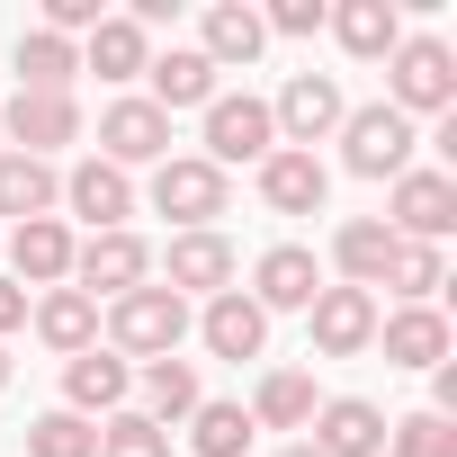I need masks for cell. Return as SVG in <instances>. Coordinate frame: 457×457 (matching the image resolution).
<instances>
[{
    "instance_id": "1",
    "label": "cell",
    "mask_w": 457,
    "mask_h": 457,
    "mask_svg": "<svg viewBox=\"0 0 457 457\" xmlns=\"http://www.w3.org/2000/svg\"><path fill=\"white\" fill-rule=\"evenodd\" d=\"M99 332H108V350L135 368V359H179V341H188V305L162 287V278H144L135 296H117L108 314H99Z\"/></svg>"
},
{
    "instance_id": "2",
    "label": "cell",
    "mask_w": 457,
    "mask_h": 457,
    "mask_svg": "<svg viewBox=\"0 0 457 457\" xmlns=\"http://www.w3.org/2000/svg\"><path fill=\"white\" fill-rule=\"evenodd\" d=\"M386 108L395 117H457V54L439 37H403L386 54Z\"/></svg>"
},
{
    "instance_id": "3",
    "label": "cell",
    "mask_w": 457,
    "mask_h": 457,
    "mask_svg": "<svg viewBox=\"0 0 457 457\" xmlns=\"http://www.w3.org/2000/svg\"><path fill=\"white\" fill-rule=\"evenodd\" d=\"M224 206H234V179H224L206 153H170V162H153V215H170L179 234H215Z\"/></svg>"
},
{
    "instance_id": "4",
    "label": "cell",
    "mask_w": 457,
    "mask_h": 457,
    "mask_svg": "<svg viewBox=\"0 0 457 457\" xmlns=\"http://www.w3.org/2000/svg\"><path fill=\"white\" fill-rule=\"evenodd\" d=\"M197 117H206V162H215V170H234V162H252V170H261V162L278 153L270 99H252V90H215Z\"/></svg>"
},
{
    "instance_id": "5",
    "label": "cell",
    "mask_w": 457,
    "mask_h": 457,
    "mask_svg": "<svg viewBox=\"0 0 457 457\" xmlns=\"http://www.w3.org/2000/svg\"><path fill=\"white\" fill-rule=\"evenodd\" d=\"M341 117H350V99H341V81H332V72H287V90L270 99V126H278V144H287V153L332 144V135H341Z\"/></svg>"
},
{
    "instance_id": "6",
    "label": "cell",
    "mask_w": 457,
    "mask_h": 457,
    "mask_svg": "<svg viewBox=\"0 0 457 457\" xmlns=\"http://www.w3.org/2000/svg\"><path fill=\"white\" fill-rule=\"evenodd\" d=\"M412 117H395L386 99H368V108H350L341 117V162L359 170V179H403L412 170Z\"/></svg>"
},
{
    "instance_id": "7",
    "label": "cell",
    "mask_w": 457,
    "mask_h": 457,
    "mask_svg": "<svg viewBox=\"0 0 457 457\" xmlns=\"http://www.w3.org/2000/svg\"><path fill=\"white\" fill-rule=\"evenodd\" d=\"M144 278H153V243L135 234V224H126V234H90V243H72V287H81L90 305H99V296L117 305V296H135Z\"/></svg>"
},
{
    "instance_id": "8",
    "label": "cell",
    "mask_w": 457,
    "mask_h": 457,
    "mask_svg": "<svg viewBox=\"0 0 457 457\" xmlns=\"http://www.w3.org/2000/svg\"><path fill=\"white\" fill-rule=\"evenodd\" d=\"M99 162H117V170H153V162H170V117H162L144 90L108 99V108H99Z\"/></svg>"
},
{
    "instance_id": "9",
    "label": "cell",
    "mask_w": 457,
    "mask_h": 457,
    "mask_svg": "<svg viewBox=\"0 0 457 457\" xmlns=\"http://www.w3.org/2000/svg\"><path fill=\"white\" fill-rule=\"evenodd\" d=\"M386 234H395V243H448V234H457V179H448V170H421V162H412V170L395 179Z\"/></svg>"
},
{
    "instance_id": "10",
    "label": "cell",
    "mask_w": 457,
    "mask_h": 457,
    "mask_svg": "<svg viewBox=\"0 0 457 457\" xmlns=\"http://www.w3.org/2000/svg\"><path fill=\"white\" fill-rule=\"evenodd\" d=\"M305 341H314V359H359V350H377V296L323 278V296L305 305Z\"/></svg>"
},
{
    "instance_id": "11",
    "label": "cell",
    "mask_w": 457,
    "mask_h": 457,
    "mask_svg": "<svg viewBox=\"0 0 457 457\" xmlns=\"http://www.w3.org/2000/svg\"><path fill=\"white\" fill-rule=\"evenodd\" d=\"M243 278V252L224 243V234H170V252H162V287L188 305V296H224Z\"/></svg>"
},
{
    "instance_id": "12",
    "label": "cell",
    "mask_w": 457,
    "mask_h": 457,
    "mask_svg": "<svg viewBox=\"0 0 457 457\" xmlns=\"http://www.w3.org/2000/svg\"><path fill=\"white\" fill-rule=\"evenodd\" d=\"M10 278H19L28 296L72 287V224H63V215H28V224H10Z\"/></svg>"
},
{
    "instance_id": "13",
    "label": "cell",
    "mask_w": 457,
    "mask_h": 457,
    "mask_svg": "<svg viewBox=\"0 0 457 457\" xmlns=\"http://www.w3.org/2000/svg\"><path fill=\"white\" fill-rule=\"evenodd\" d=\"M323 296V261L305 252V243H270L261 261H252V305L261 314H305Z\"/></svg>"
},
{
    "instance_id": "14",
    "label": "cell",
    "mask_w": 457,
    "mask_h": 457,
    "mask_svg": "<svg viewBox=\"0 0 457 457\" xmlns=\"http://www.w3.org/2000/svg\"><path fill=\"white\" fill-rule=\"evenodd\" d=\"M305 439H314L323 457H386V403H368V395H323L314 421H305Z\"/></svg>"
},
{
    "instance_id": "15",
    "label": "cell",
    "mask_w": 457,
    "mask_h": 457,
    "mask_svg": "<svg viewBox=\"0 0 457 457\" xmlns=\"http://www.w3.org/2000/svg\"><path fill=\"white\" fill-rule=\"evenodd\" d=\"M0 126H10V153H28V162H54L63 144H81V99H46V90H19Z\"/></svg>"
},
{
    "instance_id": "16",
    "label": "cell",
    "mask_w": 457,
    "mask_h": 457,
    "mask_svg": "<svg viewBox=\"0 0 457 457\" xmlns=\"http://www.w3.org/2000/svg\"><path fill=\"white\" fill-rule=\"evenodd\" d=\"M63 206L72 215H90V234H126V215H135V179L117 170V162H72L63 170Z\"/></svg>"
},
{
    "instance_id": "17",
    "label": "cell",
    "mask_w": 457,
    "mask_h": 457,
    "mask_svg": "<svg viewBox=\"0 0 457 457\" xmlns=\"http://www.w3.org/2000/svg\"><path fill=\"white\" fill-rule=\"evenodd\" d=\"M126 395H135V368L117 359V350H81V359H63V412H126Z\"/></svg>"
},
{
    "instance_id": "18",
    "label": "cell",
    "mask_w": 457,
    "mask_h": 457,
    "mask_svg": "<svg viewBox=\"0 0 457 457\" xmlns=\"http://www.w3.org/2000/svg\"><path fill=\"white\" fill-rule=\"evenodd\" d=\"M261 46H270V28H261V10H243V0H215V10L197 19V54L215 72H252Z\"/></svg>"
},
{
    "instance_id": "19",
    "label": "cell",
    "mask_w": 457,
    "mask_h": 457,
    "mask_svg": "<svg viewBox=\"0 0 457 457\" xmlns=\"http://www.w3.org/2000/svg\"><path fill=\"white\" fill-rule=\"evenodd\" d=\"M323 197H332V170H323L314 153H287V144H278V153L261 162V206H270V215H323Z\"/></svg>"
},
{
    "instance_id": "20",
    "label": "cell",
    "mask_w": 457,
    "mask_h": 457,
    "mask_svg": "<svg viewBox=\"0 0 457 457\" xmlns=\"http://www.w3.org/2000/svg\"><path fill=\"white\" fill-rule=\"evenodd\" d=\"M28 332H37L54 359H81V350H99V305H90L81 287H46V296L28 305Z\"/></svg>"
},
{
    "instance_id": "21",
    "label": "cell",
    "mask_w": 457,
    "mask_h": 457,
    "mask_svg": "<svg viewBox=\"0 0 457 457\" xmlns=\"http://www.w3.org/2000/svg\"><path fill=\"white\" fill-rule=\"evenodd\" d=\"M377 350H386V368H439L448 359V314L439 305H395V314H377Z\"/></svg>"
},
{
    "instance_id": "22",
    "label": "cell",
    "mask_w": 457,
    "mask_h": 457,
    "mask_svg": "<svg viewBox=\"0 0 457 457\" xmlns=\"http://www.w3.org/2000/svg\"><path fill=\"white\" fill-rule=\"evenodd\" d=\"M197 341H206L215 359H261V350H270V314H261L243 287H224V296H206V314H197Z\"/></svg>"
},
{
    "instance_id": "23",
    "label": "cell",
    "mask_w": 457,
    "mask_h": 457,
    "mask_svg": "<svg viewBox=\"0 0 457 457\" xmlns=\"http://www.w3.org/2000/svg\"><path fill=\"white\" fill-rule=\"evenodd\" d=\"M144 81H153L144 99H153L162 117H179V108H206V99H215V63H206L197 46H170V54H153V63H144Z\"/></svg>"
},
{
    "instance_id": "24",
    "label": "cell",
    "mask_w": 457,
    "mask_h": 457,
    "mask_svg": "<svg viewBox=\"0 0 457 457\" xmlns=\"http://www.w3.org/2000/svg\"><path fill=\"white\" fill-rule=\"evenodd\" d=\"M135 395H144V421H162V430H179V421L206 403L197 359H144V368H135Z\"/></svg>"
},
{
    "instance_id": "25",
    "label": "cell",
    "mask_w": 457,
    "mask_h": 457,
    "mask_svg": "<svg viewBox=\"0 0 457 457\" xmlns=\"http://www.w3.org/2000/svg\"><path fill=\"white\" fill-rule=\"evenodd\" d=\"M323 28H332L341 54H359V63H386V54L403 46V10H395V0H341Z\"/></svg>"
},
{
    "instance_id": "26",
    "label": "cell",
    "mask_w": 457,
    "mask_h": 457,
    "mask_svg": "<svg viewBox=\"0 0 457 457\" xmlns=\"http://www.w3.org/2000/svg\"><path fill=\"white\" fill-rule=\"evenodd\" d=\"M72 81H81V46L54 37V28H19V90L72 99Z\"/></svg>"
},
{
    "instance_id": "27",
    "label": "cell",
    "mask_w": 457,
    "mask_h": 457,
    "mask_svg": "<svg viewBox=\"0 0 457 457\" xmlns=\"http://www.w3.org/2000/svg\"><path fill=\"white\" fill-rule=\"evenodd\" d=\"M314 403H323V395H314V368H270L243 412H252V430H305Z\"/></svg>"
},
{
    "instance_id": "28",
    "label": "cell",
    "mask_w": 457,
    "mask_h": 457,
    "mask_svg": "<svg viewBox=\"0 0 457 457\" xmlns=\"http://www.w3.org/2000/svg\"><path fill=\"white\" fill-rule=\"evenodd\" d=\"M386 261H395V234H386V215H350L341 234H332V270H341V287H368V296H377Z\"/></svg>"
},
{
    "instance_id": "29",
    "label": "cell",
    "mask_w": 457,
    "mask_h": 457,
    "mask_svg": "<svg viewBox=\"0 0 457 457\" xmlns=\"http://www.w3.org/2000/svg\"><path fill=\"white\" fill-rule=\"evenodd\" d=\"M144 63H153V37L135 28V19H99L90 28V46H81V72H99V81H144Z\"/></svg>"
},
{
    "instance_id": "30",
    "label": "cell",
    "mask_w": 457,
    "mask_h": 457,
    "mask_svg": "<svg viewBox=\"0 0 457 457\" xmlns=\"http://www.w3.org/2000/svg\"><path fill=\"white\" fill-rule=\"evenodd\" d=\"M63 206V170L54 162H28V153H0V215L28 224V215H54Z\"/></svg>"
},
{
    "instance_id": "31",
    "label": "cell",
    "mask_w": 457,
    "mask_h": 457,
    "mask_svg": "<svg viewBox=\"0 0 457 457\" xmlns=\"http://www.w3.org/2000/svg\"><path fill=\"white\" fill-rule=\"evenodd\" d=\"M252 439H261L252 412L224 403V395H206V403L188 412V448H197V457H252Z\"/></svg>"
},
{
    "instance_id": "32",
    "label": "cell",
    "mask_w": 457,
    "mask_h": 457,
    "mask_svg": "<svg viewBox=\"0 0 457 457\" xmlns=\"http://www.w3.org/2000/svg\"><path fill=\"white\" fill-rule=\"evenodd\" d=\"M377 287H395L403 305H430V296L448 287V252H439V243H395V261H386Z\"/></svg>"
},
{
    "instance_id": "33",
    "label": "cell",
    "mask_w": 457,
    "mask_h": 457,
    "mask_svg": "<svg viewBox=\"0 0 457 457\" xmlns=\"http://www.w3.org/2000/svg\"><path fill=\"white\" fill-rule=\"evenodd\" d=\"M28 457H99V430H90L81 412H63V403H54V412H37V421H28Z\"/></svg>"
},
{
    "instance_id": "34",
    "label": "cell",
    "mask_w": 457,
    "mask_h": 457,
    "mask_svg": "<svg viewBox=\"0 0 457 457\" xmlns=\"http://www.w3.org/2000/svg\"><path fill=\"white\" fill-rule=\"evenodd\" d=\"M386 457H457V421L403 412V421H386Z\"/></svg>"
},
{
    "instance_id": "35",
    "label": "cell",
    "mask_w": 457,
    "mask_h": 457,
    "mask_svg": "<svg viewBox=\"0 0 457 457\" xmlns=\"http://www.w3.org/2000/svg\"><path fill=\"white\" fill-rule=\"evenodd\" d=\"M170 439H179V430H162V421H144V412H108V421H99V457H170Z\"/></svg>"
},
{
    "instance_id": "36",
    "label": "cell",
    "mask_w": 457,
    "mask_h": 457,
    "mask_svg": "<svg viewBox=\"0 0 457 457\" xmlns=\"http://www.w3.org/2000/svg\"><path fill=\"white\" fill-rule=\"evenodd\" d=\"M323 19H332V10H323V0H278V10H270L261 28H270V37H314Z\"/></svg>"
},
{
    "instance_id": "37",
    "label": "cell",
    "mask_w": 457,
    "mask_h": 457,
    "mask_svg": "<svg viewBox=\"0 0 457 457\" xmlns=\"http://www.w3.org/2000/svg\"><path fill=\"white\" fill-rule=\"evenodd\" d=\"M99 19H108L99 0H46V28H54V37H90Z\"/></svg>"
},
{
    "instance_id": "38",
    "label": "cell",
    "mask_w": 457,
    "mask_h": 457,
    "mask_svg": "<svg viewBox=\"0 0 457 457\" xmlns=\"http://www.w3.org/2000/svg\"><path fill=\"white\" fill-rule=\"evenodd\" d=\"M28 305H37V296H28L10 270H0V341H10V332H28Z\"/></svg>"
},
{
    "instance_id": "39",
    "label": "cell",
    "mask_w": 457,
    "mask_h": 457,
    "mask_svg": "<svg viewBox=\"0 0 457 457\" xmlns=\"http://www.w3.org/2000/svg\"><path fill=\"white\" fill-rule=\"evenodd\" d=\"M278 457H323V448H314V439H287V448H278Z\"/></svg>"
},
{
    "instance_id": "40",
    "label": "cell",
    "mask_w": 457,
    "mask_h": 457,
    "mask_svg": "<svg viewBox=\"0 0 457 457\" xmlns=\"http://www.w3.org/2000/svg\"><path fill=\"white\" fill-rule=\"evenodd\" d=\"M0 395H10V350H0Z\"/></svg>"
}]
</instances>
